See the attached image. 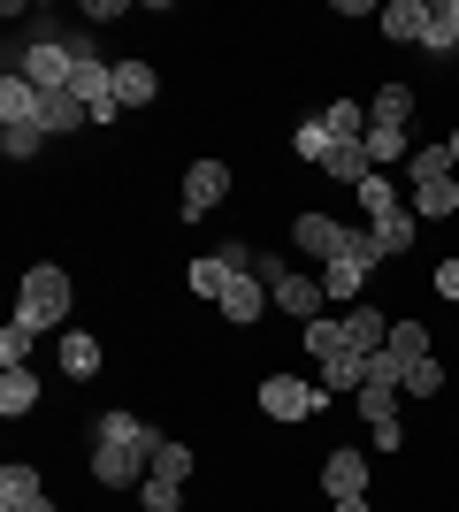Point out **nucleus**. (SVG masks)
<instances>
[{
    "mask_svg": "<svg viewBox=\"0 0 459 512\" xmlns=\"http://www.w3.org/2000/svg\"><path fill=\"white\" fill-rule=\"evenodd\" d=\"M345 344L368 360V352H383V344H391V321L375 314V306H352V314H345Z\"/></svg>",
    "mask_w": 459,
    "mask_h": 512,
    "instance_id": "obj_16",
    "label": "nucleus"
},
{
    "mask_svg": "<svg viewBox=\"0 0 459 512\" xmlns=\"http://www.w3.org/2000/svg\"><path fill=\"white\" fill-rule=\"evenodd\" d=\"M261 413L268 421H306V413H322V390H306L299 375H268L261 383Z\"/></svg>",
    "mask_w": 459,
    "mask_h": 512,
    "instance_id": "obj_5",
    "label": "nucleus"
},
{
    "mask_svg": "<svg viewBox=\"0 0 459 512\" xmlns=\"http://www.w3.org/2000/svg\"><path fill=\"white\" fill-rule=\"evenodd\" d=\"M268 299L284 306L291 321H322V299H329V291H322V283H314V276H299V268H284V276L268 283Z\"/></svg>",
    "mask_w": 459,
    "mask_h": 512,
    "instance_id": "obj_10",
    "label": "nucleus"
},
{
    "mask_svg": "<svg viewBox=\"0 0 459 512\" xmlns=\"http://www.w3.org/2000/svg\"><path fill=\"white\" fill-rule=\"evenodd\" d=\"M375 428V451H398V444H406V428H398V413H391V421H368Z\"/></svg>",
    "mask_w": 459,
    "mask_h": 512,
    "instance_id": "obj_40",
    "label": "nucleus"
},
{
    "mask_svg": "<svg viewBox=\"0 0 459 512\" xmlns=\"http://www.w3.org/2000/svg\"><path fill=\"white\" fill-rule=\"evenodd\" d=\"M0 123H39V85H31L23 69L0 77Z\"/></svg>",
    "mask_w": 459,
    "mask_h": 512,
    "instance_id": "obj_15",
    "label": "nucleus"
},
{
    "mask_svg": "<svg viewBox=\"0 0 459 512\" xmlns=\"http://www.w3.org/2000/svg\"><path fill=\"white\" fill-rule=\"evenodd\" d=\"M322 176H329V184H352V192H360V184L375 176V161H368V146H360V138H337V146H329V161H322Z\"/></svg>",
    "mask_w": 459,
    "mask_h": 512,
    "instance_id": "obj_12",
    "label": "nucleus"
},
{
    "mask_svg": "<svg viewBox=\"0 0 459 512\" xmlns=\"http://www.w3.org/2000/svg\"><path fill=\"white\" fill-rule=\"evenodd\" d=\"M398 398H406V390H360V413H368V421H391Z\"/></svg>",
    "mask_w": 459,
    "mask_h": 512,
    "instance_id": "obj_39",
    "label": "nucleus"
},
{
    "mask_svg": "<svg viewBox=\"0 0 459 512\" xmlns=\"http://www.w3.org/2000/svg\"><path fill=\"white\" fill-rule=\"evenodd\" d=\"M360 375H368V360H360V352H337V360H322V383H329V390H360Z\"/></svg>",
    "mask_w": 459,
    "mask_h": 512,
    "instance_id": "obj_35",
    "label": "nucleus"
},
{
    "mask_svg": "<svg viewBox=\"0 0 459 512\" xmlns=\"http://www.w3.org/2000/svg\"><path fill=\"white\" fill-rule=\"evenodd\" d=\"M261 306H276V299H268V283L253 276V268H238V276H230V291H222V321H230V329H253V321H261Z\"/></svg>",
    "mask_w": 459,
    "mask_h": 512,
    "instance_id": "obj_9",
    "label": "nucleus"
},
{
    "mask_svg": "<svg viewBox=\"0 0 459 512\" xmlns=\"http://www.w3.org/2000/svg\"><path fill=\"white\" fill-rule=\"evenodd\" d=\"M138 505H146V512H184V482H161V474H146V482H138Z\"/></svg>",
    "mask_w": 459,
    "mask_h": 512,
    "instance_id": "obj_33",
    "label": "nucleus"
},
{
    "mask_svg": "<svg viewBox=\"0 0 459 512\" xmlns=\"http://www.w3.org/2000/svg\"><path fill=\"white\" fill-rule=\"evenodd\" d=\"M39 467H23V459H16V467H0V512H16V505H39Z\"/></svg>",
    "mask_w": 459,
    "mask_h": 512,
    "instance_id": "obj_23",
    "label": "nucleus"
},
{
    "mask_svg": "<svg viewBox=\"0 0 459 512\" xmlns=\"http://www.w3.org/2000/svg\"><path fill=\"white\" fill-rule=\"evenodd\" d=\"M368 268H383V253H375V237L368 230H352V253H337L322 268V291L329 299H345V306H360V283H368Z\"/></svg>",
    "mask_w": 459,
    "mask_h": 512,
    "instance_id": "obj_2",
    "label": "nucleus"
},
{
    "mask_svg": "<svg viewBox=\"0 0 459 512\" xmlns=\"http://www.w3.org/2000/svg\"><path fill=\"white\" fill-rule=\"evenodd\" d=\"M31 344H39V321H8V329H0V360H8V367H23V352H31Z\"/></svg>",
    "mask_w": 459,
    "mask_h": 512,
    "instance_id": "obj_34",
    "label": "nucleus"
},
{
    "mask_svg": "<svg viewBox=\"0 0 459 512\" xmlns=\"http://www.w3.org/2000/svg\"><path fill=\"white\" fill-rule=\"evenodd\" d=\"M39 123H46V138H69V130H85L92 115H85L77 92H39Z\"/></svg>",
    "mask_w": 459,
    "mask_h": 512,
    "instance_id": "obj_14",
    "label": "nucleus"
},
{
    "mask_svg": "<svg viewBox=\"0 0 459 512\" xmlns=\"http://www.w3.org/2000/svg\"><path fill=\"white\" fill-rule=\"evenodd\" d=\"M69 92L85 100V115H92V123H115V115H123V100H115V62H100V54H92V62H77Z\"/></svg>",
    "mask_w": 459,
    "mask_h": 512,
    "instance_id": "obj_3",
    "label": "nucleus"
},
{
    "mask_svg": "<svg viewBox=\"0 0 459 512\" xmlns=\"http://www.w3.org/2000/svg\"><path fill=\"white\" fill-rule=\"evenodd\" d=\"M322 123H329V138H368V107L360 100H329Z\"/></svg>",
    "mask_w": 459,
    "mask_h": 512,
    "instance_id": "obj_28",
    "label": "nucleus"
},
{
    "mask_svg": "<svg viewBox=\"0 0 459 512\" xmlns=\"http://www.w3.org/2000/svg\"><path fill=\"white\" fill-rule=\"evenodd\" d=\"M406 176H414V192H421V184H444V176H452V146H414Z\"/></svg>",
    "mask_w": 459,
    "mask_h": 512,
    "instance_id": "obj_26",
    "label": "nucleus"
},
{
    "mask_svg": "<svg viewBox=\"0 0 459 512\" xmlns=\"http://www.w3.org/2000/svg\"><path fill=\"white\" fill-rule=\"evenodd\" d=\"M444 146H452V169H459V130H452V138H444Z\"/></svg>",
    "mask_w": 459,
    "mask_h": 512,
    "instance_id": "obj_45",
    "label": "nucleus"
},
{
    "mask_svg": "<svg viewBox=\"0 0 459 512\" xmlns=\"http://www.w3.org/2000/svg\"><path fill=\"white\" fill-rule=\"evenodd\" d=\"M437 8H444V23H452V31H459V0H437Z\"/></svg>",
    "mask_w": 459,
    "mask_h": 512,
    "instance_id": "obj_44",
    "label": "nucleus"
},
{
    "mask_svg": "<svg viewBox=\"0 0 459 512\" xmlns=\"http://www.w3.org/2000/svg\"><path fill=\"white\" fill-rule=\"evenodd\" d=\"M337 512H375V505H368V497H337Z\"/></svg>",
    "mask_w": 459,
    "mask_h": 512,
    "instance_id": "obj_43",
    "label": "nucleus"
},
{
    "mask_svg": "<svg viewBox=\"0 0 459 512\" xmlns=\"http://www.w3.org/2000/svg\"><path fill=\"white\" fill-rule=\"evenodd\" d=\"M360 146H368V161H375V169H391V161H414L406 130H391V123H368V138H360Z\"/></svg>",
    "mask_w": 459,
    "mask_h": 512,
    "instance_id": "obj_25",
    "label": "nucleus"
},
{
    "mask_svg": "<svg viewBox=\"0 0 459 512\" xmlns=\"http://www.w3.org/2000/svg\"><path fill=\"white\" fill-rule=\"evenodd\" d=\"M322 490L329 497H368V459H360V451H329L322 459Z\"/></svg>",
    "mask_w": 459,
    "mask_h": 512,
    "instance_id": "obj_11",
    "label": "nucleus"
},
{
    "mask_svg": "<svg viewBox=\"0 0 459 512\" xmlns=\"http://www.w3.org/2000/svg\"><path fill=\"white\" fill-rule=\"evenodd\" d=\"M429 8H437V0H429ZM421 46H429L437 62H444V54H452V46H459V31H452V23H444V8H437V16H429V31H421Z\"/></svg>",
    "mask_w": 459,
    "mask_h": 512,
    "instance_id": "obj_38",
    "label": "nucleus"
},
{
    "mask_svg": "<svg viewBox=\"0 0 459 512\" xmlns=\"http://www.w3.org/2000/svg\"><path fill=\"white\" fill-rule=\"evenodd\" d=\"M360 207H368V222H375V214H391V207H398V192H391V176H383V169H375L368 184H360Z\"/></svg>",
    "mask_w": 459,
    "mask_h": 512,
    "instance_id": "obj_37",
    "label": "nucleus"
},
{
    "mask_svg": "<svg viewBox=\"0 0 459 512\" xmlns=\"http://www.w3.org/2000/svg\"><path fill=\"white\" fill-rule=\"evenodd\" d=\"M368 123H391V130H406V123H414V85H391V77H383V92L368 100Z\"/></svg>",
    "mask_w": 459,
    "mask_h": 512,
    "instance_id": "obj_20",
    "label": "nucleus"
},
{
    "mask_svg": "<svg viewBox=\"0 0 459 512\" xmlns=\"http://www.w3.org/2000/svg\"><path fill=\"white\" fill-rule=\"evenodd\" d=\"M69 306H77V283H69V268H54V260L23 268V291H16V314H23V321L54 329V321H69Z\"/></svg>",
    "mask_w": 459,
    "mask_h": 512,
    "instance_id": "obj_1",
    "label": "nucleus"
},
{
    "mask_svg": "<svg viewBox=\"0 0 459 512\" xmlns=\"http://www.w3.org/2000/svg\"><path fill=\"white\" fill-rule=\"evenodd\" d=\"M437 291H444V299H459V260H444V268H437Z\"/></svg>",
    "mask_w": 459,
    "mask_h": 512,
    "instance_id": "obj_42",
    "label": "nucleus"
},
{
    "mask_svg": "<svg viewBox=\"0 0 459 512\" xmlns=\"http://www.w3.org/2000/svg\"><path fill=\"white\" fill-rule=\"evenodd\" d=\"M31 406H39V375H31V367H8V375H0V413L23 421Z\"/></svg>",
    "mask_w": 459,
    "mask_h": 512,
    "instance_id": "obj_22",
    "label": "nucleus"
},
{
    "mask_svg": "<svg viewBox=\"0 0 459 512\" xmlns=\"http://www.w3.org/2000/svg\"><path fill=\"white\" fill-rule=\"evenodd\" d=\"M306 352H314V360H337V352H352V344H345V321H306Z\"/></svg>",
    "mask_w": 459,
    "mask_h": 512,
    "instance_id": "obj_31",
    "label": "nucleus"
},
{
    "mask_svg": "<svg viewBox=\"0 0 459 512\" xmlns=\"http://www.w3.org/2000/svg\"><path fill=\"white\" fill-rule=\"evenodd\" d=\"M368 237H375V253H383V260H391V253H406V245H414V207L375 214V222H368Z\"/></svg>",
    "mask_w": 459,
    "mask_h": 512,
    "instance_id": "obj_18",
    "label": "nucleus"
},
{
    "mask_svg": "<svg viewBox=\"0 0 459 512\" xmlns=\"http://www.w3.org/2000/svg\"><path fill=\"white\" fill-rule=\"evenodd\" d=\"M92 444H131V451H146V459H153V451L169 444V436H161L153 421H138V413L115 406V413H100V421H92Z\"/></svg>",
    "mask_w": 459,
    "mask_h": 512,
    "instance_id": "obj_8",
    "label": "nucleus"
},
{
    "mask_svg": "<svg viewBox=\"0 0 459 512\" xmlns=\"http://www.w3.org/2000/svg\"><path fill=\"white\" fill-rule=\"evenodd\" d=\"M77 16H85V23H115V16H123V0H85Z\"/></svg>",
    "mask_w": 459,
    "mask_h": 512,
    "instance_id": "obj_41",
    "label": "nucleus"
},
{
    "mask_svg": "<svg viewBox=\"0 0 459 512\" xmlns=\"http://www.w3.org/2000/svg\"><path fill=\"white\" fill-rule=\"evenodd\" d=\"M429 16H437L429 0H391V8H383V39H398V46H421Z\"/></svg>",
    "mask_w": 459,
    "mask_h": 512,
    "instance_id": "obj_13",
    "label": "nucleus"
},
{
    "mask_svg": "<svg viewBox=\"0 0 459 512\" xmlns=\"http://www.w3.org/2000/svg\"><path fill=\"white\" fill-rule=\"evenodd\" d=\"M230 276H238V268H230L222 253H207V260H192V268H184V283H192V299H207V306H222Z\"/></svg>",
    "mask_w": 459,
    "mask_h": 512,
    "instance_id": "obj_17",
    "label": "nucleus"
},
{
    "mask_svg": "<svg viewBox=\"0 0 459 512\" xmlns=\"http://www.w3.org/2000/svg\"><path fill=\"white\" fill-rule=\"evenodd\" d=\"M153 92H161L153 62H115V100L123 107H153Z\"/></svg>",
    "mask_w": 459,
    "mask_h": 512,
    "instance_id": "obj_19",
    "label": "nucleus"
},
{
    "mask_svg": "<svg viewBox=\"0 0 459 512\" xmlns=\"http://www.w3.org/2000/svg\"><path fill=\"white\" fill-rule=\"evenodd\" d=\"M383 352H398L406 367H414V360H437V352H429V329H421V321H391V344H383Z\"/></svg>",
    "mask_w": 459,
    "mask_h": 512,
    "instance_id": "obj_27",
    "label": "nucleus"
},
{
    "mask_svg": "<svg viewBox=\"0 0 459 512\" xmlns=\"http://www.w3.org/2000/svg\"><path fill=\"white\" fill-rule=\"evenodd\" d=\"M222 199H230V161H192V169H184V214H215Z\"/></svg>",
    "mask_w": 459,
    "mask_h": 512,
    "instance_id": "obj_6",
    "label": "nucleus"
},
{
    "mask_svg": "<svg viewBox=\"0 0 459 512\" xmlns=\"http://www.w3.org/2000/svg\"><path fill=\"white\" fill-rule=\"evenodd\" d=\"M452 214H459V184H452V176L414 192V222H452Z\"/></svg>",
    "mask_w": 459,
    "mask_h": 512,
    "instance_id": "obj_24",
    "label": "nucleus"
},
{
    "mask_svg": "<svg viewBox=\"0 0 459 512\" xmlns=\"http://www.w3.org/2000/svg\"><path fill=\"white\" fill-rule=\"evenodd\" d=\"M406 390L414 398H444V360H414L406 367Z\"/></svg>",
    "mask_w": 459,
    "mask_h": 512,
    "instance_id": "obj_36",
    "label": "nucleus"
},
{
    "mask_svg": "<svg viewBox=\"0 0 459 512\" xmlns=\"http://www.w3.org/2000/svg\"><path fill=\"white\" fill-rule=\"evenodd\" d=\"M100 360H108V352H100V337H92V329H69V337H62V375H77V383H85V375H100Z\"/></svg>",
    "mask_w": 459,
    "mask_h": 512,
    "instance_id": "obj_21",
    "label": "nucleus"
},
{
    "mask_svg": "<svg viewBox=\"0 0 459 512\" xmlns=\"http://www.w3.org/2000/svg\"><path fill=\"white\" fill-rule=\"evenodd\" d=\"M329 146H337V138H329V123H322V115L291 130V153H299V161H314V169H322V161H329Z\"/></svg>",
    "mask_w": 459,
    "mask_h": 512,
    "instance_id": "obj_29",
    "label": "nucleus"
},
{
    "mask_svg": "<svg viewBox=\"0 0 459 512\" xmlns=\"http://www.w3.org/2000/svg\"><path fill=\"white\" fill-rule=\"evenodd\" d=\"M16 512H54V505H46V497H39V505H16Z\"/></svg>",
    "mask_w": 459,
    "mask_h": 512,
    "instance_id": "obj_46",
    "label": "nucleus"
},
{
    "mask_svg": "<svg viewBox=\"0 0 459 512\" xmlns=\"http://www.w3.org/2000/svg\"><path fill=\"white\" fill-rule=\"evenodd\" d=\"M39 146H46V123H0V153L8 161H31Z\"/></svg>",
    "mask_w": 459,
    "mask_h": 512,
    "instance_id": "obj_30",
    "label": "nucleus"
},
{
    "mask_svg": "<svg viewBox=\"0 0 459 512\" xmlns=\"http://www.w3.org/2000/svg\"><path fill=\"white\" fill-rule=\"evenodd\" d=\"M146 474H153L146 451H131V444H92V482H100V490H138Z\"/></svg>",
    "mask_w": 459,
    "mask_h": 512,
    "instance_id": "obj_4",
    "label": "nucleus"
},
{
    "mask_svg": "<svg viewBox=\"0 0 459 512\" xmlns=\"http://www.w3.org/2000/svg\"><path fill=\"white\" fill-rule=\"evenodd\" d=\"M192 467H199V459H192V444H176V436H169L161 451H153V474H161V482H192Z\"/></svg>",
    "mask_w": 459,
    "mask_h": 512,
    "instance_id": "obj_32",
    "label": "nucleus"
},
{
    "mask_svg": "<svg viewBox=\"0 0 459 512\" xmlns=\"http://www.w3.org/2000/svg\"><path fill=\"white\" fill-rule=\"evenodd\" d=\"M291 237H299V253H314L322 268H329L337 253H352V230L337 222V214H299V222H291Z\"/></svg>",
    "mask_w": 459,
    "mask_h": 512,
    "instance_id": "obj_7",
    "label": "nucleus"
}]
</instances>
